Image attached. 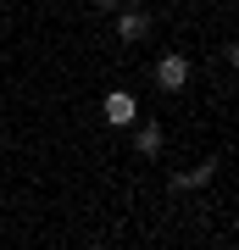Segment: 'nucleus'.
Returning <instances> with one entry per match:
<instances>
[{
  "label": "nucleus",
  "instance_id": "4",
  "mask_svg": "<svg viewBox=\"0 0 239 250\" xmlns=\"http://www.w3.org/2000/svg\"><path fill=\"white\" fill-rule=\"evenodd\" d=\"M212 172H217L212 161H206V167H189V172H178V189H200L206 178H212Z\"/></svg>",
  "mask_w": 239,
  "mask_h": 250
},
{
  "label": "nucleus",
  "instance_id": "1",
  "mask_svg": "<svg viewBox=\"0 0 239 250\" xmlns=\"http://www.w3.org/2000/svg\"><path fill=\"white\" fill-rule=\"evenodd\" d=\"M100 111H106V123H111V128H128L133 117H139V106H133V95H128V89H111Z\"/></svg>",
  "mask_w": 239,
  "mask_h": 250
},
{
  "label": "nucleus",
  "instance_id": "6",
  "mask_svg": "<svg viewBox=\"0 0 239 250\" xmlns=\"http://www.w3.org/2000/svg\"><path fill=\"white\" fill-rule=\"evenodd\" d=\"M95 6H100V11H111V6H117V0H95Z\"/></svg>",
  "mask_w": 239,
  "mask_h": 250
},
{
  "label": "nucleus",
  "instance_id": "5",
  "mask_svg": "<svg viewBox=\"0 0 239 250\" xmlns=\"http://www.w3.org/2000/svg\"><path fill=\"white\" fill-rule=\"evenodd\" d=\"M133 145H139V156H156V150H161V128H139Z\"/></svg>",
  "mask_w": 239,
  "mask_h": 250
},
{
  "label": "nucleus",
  "instance_id": "2",
  "mask_svg": "<svg viewBox=\"0 0 239 250\" xmlns=\"http://www.w3.org/2000/svg\"><path fill=\"white\" fill-rule=\"evenodd\" d=\"M156 83H161V89H184V83H189V62H184V56H161V62H156Z\"/></svg>",
  "mask_w": 239,
  "mask_h": 250
},
{
  "label": "nucleus",
  "instance_id": "3",
  "mask_svg": "<svg viewBox=\"0 0 239 250\" xmlns=\"http://www.w3.org/2000/svg\"><path fill=\"white\" fill-rule=\"evenodd\" d=\"M145 28H151V22H145V11H128V17L117 22V34H123V39H145Z\"/></svg>",
  "mask_w": 239,
  "mask_h": 250
}]
</instances>
